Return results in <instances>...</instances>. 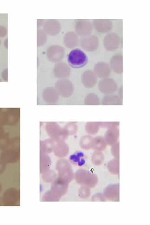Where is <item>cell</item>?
Segmentation results:
<instances>
[{"instance_id":"obj_1","label":"cell","mask_w":150,"mask_h":225,"mask_svg":"<svg viewBox=\"0 0 150 225\" xmlns=\"http://www.w3.org/2000/svg\"><path fill=\"white\" fill-rule=\"evenodd\" d=\"M75 177L78 183L90 188L95 187L98 183V178L96 174L84 169H79L77 171Z\"/></svg>"},{"instance_id":"obj_2","label":"cell","mask_w":150,"mask_h":225,"mask_svg":"<svg viewBox=\"0 0 150 225\" xmlns=\"http://www.w3.org/2000/svg\"><path fill=\"white\" fill-rule=\"evenodd\" d=\"M88 57L84 52L79 48L73 49L68 55V62L72 68H82L87 64Z\"/></svg>"},{"instance_id":"obj_3","label":"cell","mask_w":150,"mask_h":225,"mask_svg":"<svg viewBox=\"0 0 150 225\" xmlns=\"http://www.w3.org/2000/svg\"><path fill=\"white\" fill-rule=\"evenodd\" d=\"M120 38L119 35L114 32L108 33L103 39V44L105 49L108 51H114L119 47L120 45Z\"/></svg>"},{"instance_id":"obj_4","label":"cell","mask_w":150,"mask_h":225,"mask_svg":"<svg viewBox=\"0 0 150 225\" xmlns=\"http://www.w3.org/2000/svg\"><path fill=\"white\" fill-rule=\"evenodd\" d=\"M75 30L78 35L85 37L91 34L93 31V26L89 20H81L76 22Z\"/></svg>"},{"instance_id":"obj_5","label":"cell","mask_w":150,"mask_h":225,"mask_svg":"<svg viewBox=\"0 0 150 225\" xmlns=\"http://www.w3.org/2000/svg\"><path fill=\"white\" fill-rule=\"evenodd\" d=\"M99 40L95 35L88 36L82 38L80 40L81 46L85 51L92 52L98 47Z\"/></svg>"},{"instance_id":"obj_6","label":"cell","mask_w":150,"mask_h":225,"mask_svg":"<svg viewBox=\"0 0 150 225\" xmlns=\"http://www.w3.org/2000/svg\"><path fill=\"white\" fill-rule=\"evenodd\" d=\"M64 51L63 47L54 45L48 47L47 51V56L49 60L55 62L60 60L63 57Z\"/></svg>"},{"instance_id":"obj_7","label":"cell","mask_w":150,"mask_h":225,"mask_svg":"<svg viewBox=\"0 0 150 225\" xmlns=\"http://www.w3.org/2000/svg\"><path fill=\"white\" fill-rule=\"evenodd\" d=\"M103 194L107 199L111 201H119V184H110L103 191Z\"/></svg>"},{"instance_id":"obj_8","label":"cell","mask_w":150,"mask_h":225,"mask_svg":"<svg viewBox=\"0 0 150 225\" xmlns=\"http://www.w3.org/2000/svg\"><path fill=\"white\" fill-rule=\"evenodd\" d=\"M92 25L95 29L100 33L109 32L112 28V22L110 20H93Z\"/></svg>"},{"instance_id":"obj_9","label":"cell","mask_w":150,"mask_h":225,"mask_svg":"<svg viewBox=\"0 0 150 225\" xmlns=\"http://www.w3.org/2000/svg\"><path fill=\"white\" fill-rule=\"evenodd\" d=\"M99 90L104 94H110L115 91L117 89V84L111 79L102 80L99 85Z\"/></svg>"},{"instance_id":"obj_10","label":"cell","mask_w":150,"mask_h":225,"mask_svg":"<svg viewBox=\"0 0 150 225\" xmlns=\"http://www.w3.org/2000/svg\"><path fill=\"white\" fill-rule=\"evenodd\" d=\"M60 23L55 20H48L45 22L44 29L47 34L55 35L59 33L60 30Z\"/></svg>"},{"instance_id":"obj_11","label":"cell","mask_w":150,"mask_h":225,"mask_svg":"<svg viewBox=\"0 0 150 225\" xmlns=\"http://www.w3.org/2000/svg\"><path fill=\"white\" fill-rule=\"evenodd\" d=\"M95 73L100 78H105L109 76L110 69L109 65L106 63L100 62L95 65L94 68Z\"/></svg>"},{"instance_id":"obj_12","label":"cell","mask_w":150,"mask_h":225,"mask_svg":"<svg viewBox=\"0 0 150 225\" xmlns=\"http://www.w3.org/2000/svg\"><path fill=\"white\" fill-rule=\"evenodd\" d=\"M82 80L85 86L91 88L96 84L97 79L94 72L91 71H87L82 74Z\"/></svg>"},{"instance_id":"obj_13","label":"cell","mask_w":150,"mask_h":225,"mask_svg":"<svg viewBox=\"0 0 150 225\" xmlns=\"http://www.w3.org/2000/svg\"><path fill=\"white\" fill-rule=\"evenodd\" d=\"M64 41L65 46L69 48H73L78 45L79 39L76 33L71 31L65 34Z\"/></svg>"},{"instance_id":"obj_14","label":"cell","mask_w":150,"mask_h":225,"mask_svg":"<svg viewBox=\"0 0 150 225\" xmlns=\"http://www.w3.org/2000/svg\"><path fill=\"white\" fill-rule=\"evenodd\" d=\"M123 56L121 55L117 54L112 56L110 61V66L113 71L117 73L122 72Z\"/></svg>"},{"instance_id":"obj_15","label":"cell","mask_w":150,"mask_h":225,"mask_svg":"<svg viewBox=\"0 0 150 225\" xmlns=\"http://www.w3.org/2000/svg\"><path fill=\"white\" fill-rule=\"evenodd\" d=\"M85 154L81 151H77L70 156L69 159L73 164L78 166H82L86 163Z\"/></svg>"},{"instance_id":"obj_16","label":"cell","mask_w":150,"mask_h":225,"mask_svg":"<svg viewBox=\"0 0 150 225\" xmlns=\"http://www.w3.org/2000/svg\"><path fill=\"white\" fill-rule=\"evenodd\" d=\"M52 189L58 194L64 195L67 192V184L63 179H57L53 183Z\"/></svg>"},{"instance_id":"obj_17","label":"cell","mask_w":150,"mask_h":225,"mask_svg":"<svg viewBox=\"0 0 150 225\" xmlns=\"http://www.w3.org/2000/svg\"><path fill=\"white\" fill-rule=\"evenodd\" d=\"M119 137V130L116 128H110L105 134V139L109 145L115 144Z\"/></svg>"},{"instance_id":"obj_18","label":"cell","mask_w":150,"mask_h":225,"mask_svg":"<svg viewBox=\"0 0 150 225\" xmlns=\"http://www.w3.org/2000/svg\"><path fill=\"white\" fill-rule=\"evenodd\" d=\"M106 147V142L102 137H97L93 140L92 147L95 150L102 151L105 149Z\"/></svg>"},{"instance_id":"obj_19","label":"cell","mask_w":150,"mask_h":225,"mask_svg":"<svg viewBox=\"0 0 150 225\" xmlns=\"http://www.w3.org/2000/svg\"><path fill=\"white\" fill-rule=\"evenodd\" d=\"M108 169L110 173L113 174L117 175L119 174V161L118 159H113L108 162Z\"/></svg>"},{"instance_id":"obj_20","label":"cell","mask_w":150,"mask_h":225,"mask_svg":"<svg viewBox=\"0 0 150 225\" xmlns=\"http://www.w3.org/2000/svg\"><path fill=\"white\" fill-rule=\"evenodd\" d=\"M120 103V99L115 95H107L103 99L104 104H118Z\"/></svg>"},{"instance_id":"obj_21","label":"cell","mask_w":150,"mask_h":225,"mask_svg":"<svg viewBox=\"0 0 150 225\" xmlns=\"http://www.w3.org/2000/svg\"><path fill=\"white\" fill-rule=\"evenodd\" d=\"M104 160V156L102 153L96 152L93 154L92 161L95 165L99 166L102 164Z\"/></svg>"},{"instance_id":"obj_22","label":"cell","mask_w":150,"mask_h":225,"mask_svg":"<svg viewBox=\"0 0 150 225\" xmlns=\"http://www.w3.org/2000/svg\"><path fill=\"white\" fill-rule=\"evenodd\" d=\"M85 103L88 104H99L100 102L98 96L94 94H90L86 97Z\"/></svg>"},{"instance_id":"obj_23","label":"cell","mask_w":150,"mask_h":225,"mask_svg":"<svg viewBox=\"0 0 150 225\" xmlns=\"http://www.w3.org/2000/svg\"><path fill=\"white\" fill-rule=\"evenodd\" d=\"M99 130V125L97 123H89L87 126V132L90 134L95 135Z\"/></svg>"},{"instance_id":"obj_24","label":"cell","mask_w":150,"mask_h":225,"mask_svg":"<svg viewBox=\"0 0 150 225\" xmlns=\"http://www.w3.org/2000/svg\"><path fill=\"white\" fill-rule=\"evenodd\" d=\"M90 195V188L87 186H82L80 190V196L82 199L89 198Z\"/></svg>"},{"instance_id":"obj_25","label":"cell","mask_w":150,"mask_h":225,"mask_svg":"<svg viewBox=\"0 0 150 225\" xmlns=\"http://www.w3.org/2000/svg\"><path fill=\"white\" fill-rule=\"evenodd\" d=\"M38 46L43 45L45 43L47 39V36H46V34L45 32L42 30H39L38 31Z\"/></svg>"},{"instance_id":"obj_26","label":"cell","mask_w":150,"mask_h":225,"mask_svg":"<svg viewBox=\"0 0 150 225\" xmlns=\"http://www.w3.org/2000/svg\"><path fill=\"white\" fill-rule=\"evenodd\" d=\"M82 146L85 149H90L91 148L93 144V139L91 137L86 136L82 139Z\"/></svg>"},{"instance_id":"obj_27","label":"cell","mask_w":150,"mask_h":225,"mask_svg":"<svg viewBox=\"0 0 150 225\" xmlns=\"http://www.w3.org/2000/svg\"><path fill=\"white\" fill-rule=\"evenodd\" d=\"M92 201H106V198L102 193H96L92 196L91 198Z\"/></svg>"},{"instance_id":"obj_28","label":"cell","mask_w":150,"mask_h":225,"mask_svg":"<svg viewBox=\"0 0 150 225\" xmlns=\"http://www.w3.org/2000/svg\"><path fill=\"white\" fill-rule=\"evenodd\" d=\"M119 144H116L112 147L111 148V152H112V155L117 158H119Z\"/></svg>"},{"instance_id":"obj_29","label":"cell","mask_w":150,"mask_h":225,"mask_svg":"<svg viewBox=\"0 0 150 225\" xmlns=\"http://www.w3.org/2000/svg\"><path fill=\"white\" fill-rule=\"evenodd\" d=\"M7 33V29L6 28L2 26H0V37H3L6 35Z\"/></svg>"},{"instance_id":"obj_30","label":"cell","mask_w":150,"mask_h":225,"mask_svg":"<svg viewBox=\"0 0 150 225\" xmlns=\"http://www.w3.org/2000/svg\"><path fill=\"white\" fill-rule=\"evenodd\" d=\"M4 44H5V46L7 48L8 47V39H6V40H5Z\"/></svg>"},{"instance_id":"obj_31","label":"cell","mask_w":150,"mask_h":225,"mask_svg":"<svg viewBox=\"0 0 150 225\" xmlns=\"http://www.w3.org/2000/svg\"><path fill=\"white\" fill-rule=\"evenodd\" d=\"M0 44H1V40H0Z\"/></svg>"}]
</instances>
